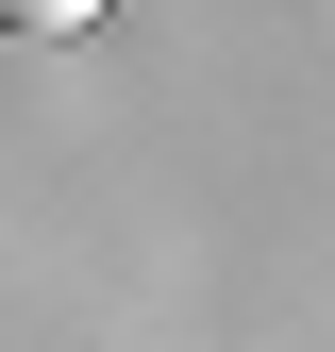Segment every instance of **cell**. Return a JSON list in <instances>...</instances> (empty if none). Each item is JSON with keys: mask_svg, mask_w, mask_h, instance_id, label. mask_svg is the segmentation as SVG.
<instances>
[{"mask_svg": "<svg viewBox=\"0 0 335 352\" xmlns=\"http://www.w3.org/2000/svg\"><path fill=\"white\" fill-rule=\"evenodd\" d=\"M101 17V0H0V34H17V51H51V34H84Z\"/></svg>", "mask_w": 335, "mask_h": 352, "instance_id": "6da1fadb", "label": "cell"}]
</instances>
